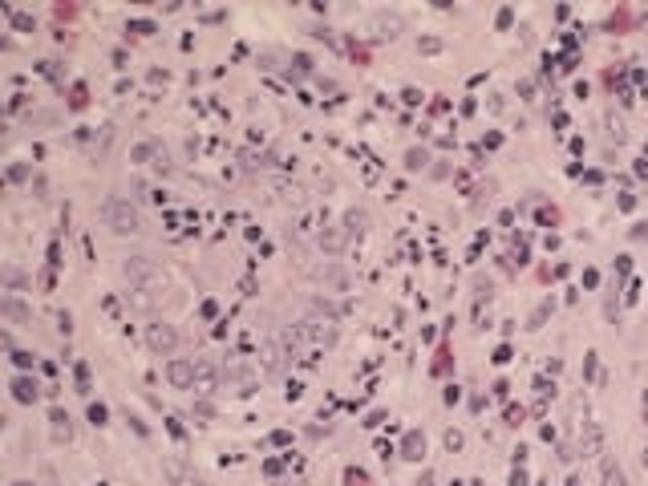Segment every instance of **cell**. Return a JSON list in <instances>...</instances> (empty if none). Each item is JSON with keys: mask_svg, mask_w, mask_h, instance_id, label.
Masks as SVG:
<instances>
[{"mask_svg": "<svg viewBox=\"0 0 648 486\" xmlns=\"http://www.w3.org/2000/svg\"><path fill=\"white\" fill-rule=\"evenodd\" d=\"M106 215L114 219V231H134V227H138V215H134V211H126V207H122L118 199H114V203L106 207Z\"/></svg>", "mask_w": 648, "mask_h": 486, "instance_id": "6da1fadb", "label": "cell"}, {"mask_svg": "<svg viewBox=\"0 0 648 486\" xmlns=\"http://www.w3.org/2000/svg\"><path fill=\"white\" fill-rule=\"evenodd\" d=\"M150 341H154V345H163V349H171L174 332H171V328H154V332H150Z\"/></svg>", "mask_w": 648, "mask_h": 486, "instance_id": "7a4b0ae2", "label": "cell"}]
</instances>
